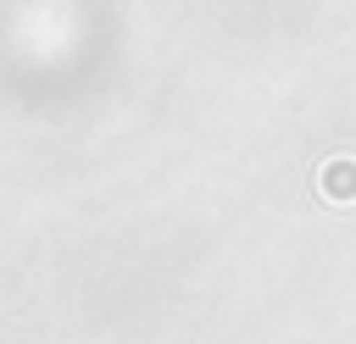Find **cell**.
Returning <instances> with one entry per match:
<instances>
[{"instance_id": "1", "label": "cell", "mask_w": 356, "mask_h": 344, "mask_svg": "<svg viewBox=\"0 0 356 344\" xmlns=\"http://www.w3.org/2000/svg\"><path fill=\"white\" fill-rule=\"evenodd\" d=\"M317 189L334 205H356V155H334L317 166Z\"/></svg>"}]
</instances>
